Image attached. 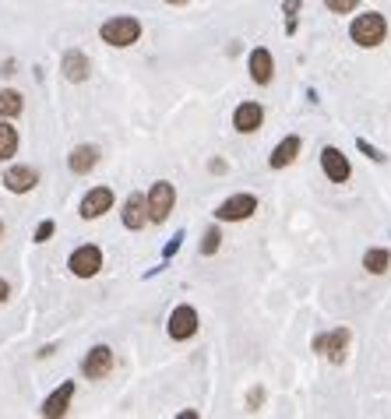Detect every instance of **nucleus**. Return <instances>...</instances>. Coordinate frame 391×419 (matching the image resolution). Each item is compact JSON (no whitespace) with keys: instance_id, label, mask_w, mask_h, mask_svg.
Masks as SVG:
<instances>
[{"instance_id":"nucleus-31","label":"nucleus","mask_w":391,"mask_h":419,"mask_svg":"<svg viewBox=\"0 0 391 419\" xmlns=\"http://www.w3.org/2000/svg\"><path fill=\"white\" fill-rule=\"evenodd\" d=\"M0 240H4V222H0Z\"/></svg>"},{"instance_id":"nucleus-10","label":"nucleus","mask_w":391,"mask_h":419,"mask_svg":"<svg viewBox=\"0 0 391 419\" xmlns=\"http://www.w3.org/2000/svg\"><path fill=\"white\" fill-rule=\"evenodd\" d=\"M35 184H39V173L28 169V166H11V169L4 173V187H7L11 194H28Z\"/></svg>"},{"instance_id":"nucleus-22","label":"nucleus","mask_w":391,"mask_h":419,"mask_svg":"<svg viewBox=\"0 0 391 419\" xmlns=\"http://www.w3.org/2000/svg\"><path fill=\"white\" fill-rule=\"evenodd\" d=\"M219 243H222V233H219V229H208V233H204V240H201V254H204V257H208V254H215V250H219Z\"/></svg>"},{"instance_id":"nucleus-17","label":"nucleus","mask_w":391,"mask_h":419,"mask_svg":"<svg viewBox=\"0 0 391 419\" xmlns=\"http://www.w3.org/2000/svg\"><path fill=\"white\" fill-rule=\"evenodd\" d=\"M64 78L67 82H85L89 78V57L82 50H67L64 53Z\"/></svg>"},{"instance_id":"nucleus-26","label":"nucleus","mask_w":391,"mask_h":419,"mask_svg":"<svg viewBox=\"0 0 391 419\" xmlns=\"http://www.w3.org/2000/svg\"><path fill=\"white\" fill-rule=\"evenodd\" d=\"M180 240H184V236H180V233H177V236H173V240H170V243H166V257H170V254H173V250H177V247H180Z\"/></svg>"},{"instance_id":"nucleus-2","label":"nucleus","mask_w":391,"mask_h":419,"mask_svg":"<svg viewBox=\"0 0 391 419\" xmlns=\"http://www.w3.org/2000/svg\"><path fill=\"white\" fill-rule=\"evenodd\" d=\"M99 35H102V43L123 50V46H134V43L141 39V25H138L134 18H109V21L99 28Z\"/></svg>"},{"instance_id":"nucleus-8","label":"nucleus","mask_w":391,"mask_h":419,"mask_svg":"<svg viewBox=\"0 0 391 419\" xmlns=\"http://www.w3.org/2000/svg\"><path fill=\"white\" fill-rule=\"evenodd\" d=\"M109 208H113V191H109V187H92V191L82 198V205H78L82 218H99V215H106Z\"/></svg>"},{"instance_id":"nucleus-20","label":"nucleus","mask_w":391,"mask_h":419,"mask_svg":"<svg viewBox=\"0 0 391 419\" xmlns=\"http://www.w3.org/2000/svg\"><path fill=\"white\" fill-rule=\"evenodd\" d=\"M18 152V130L11 123H0V162Z\"/></svg>"},{"instance_id":"nucleus-7","label":"nucleus","mask_w":391,"mask_h":419,"mask_svg":"<svg viewBox=\"0 0 391 419\" xmlns=\"http://www.w3.org/2000/svg\"><path fill=\"white\" fill-rule=\"evenodd\" d=\"M166 331H170V338H177V342L191 338V335L197 331V311H194V307H187V303H184V307H177L173 317H170V328H166Z\"/></svg>"},{"instance_id":"nucleus-4","label":"nucleus","mask_w":391,"mask_h":419,"mask_svg":"<svg viewBox=\"0 0 391 419\" xmlns=\"http://www.w3.org/2000/svg\"><path fill=\"white\" fill-rule=\"evenodd\" d=\"M349 328H335V331H328V335H317L314 338V352H321V356H328L331 363H342L346 359V349H349Z\"/></svg>"},{"instance_id":"nucleus-12","label":"nucleus","mask_w":391,"mask_h":419,"mask_svg":"<svg viewBox=\"0 0 391 419\" xmlns=\"http://www.w3.org/2000/svg\"><path fill=\"white\" fill-rule=\"evenodd\" d=\"M82 370H85L89 381H102V377L113 370V352H109L106 345H96V349L85 356V367H82Z\"/></svg>"},{"instance_id":"nucleus-28","label":"nucleus","mask_w":391,"mask_h":419,"mask_svg":"<svg viewBox=\"0 0 391 419\" xmlns=\"http://www.w3.org/2000/svg\"><path fill=\"white\" fill-rule=\"evenodd\" d=\"M208 169H211V173H226V162H222V159H215V162H211Z\"/></svg>"},{"instance_id":"nucleus-6","label":"nucleus","mask_w":391,"mask_h":419,"mask_svg":"<svg viewBox=\"0 0 391 419\" xmlns=\"http://www.w3.org/2000/svg\"><path fill=\"white\" fill-rule=\"evenodd\" d=\"M67 268H71L78 279H92V275H99V268H102V250H99V247H92V243L78 247V250L71 254Z\"/></svg>"},{"instance_id":"nucleus-9","label":"nucleus","mask_w":391,"mask_h":419,"mask_svg":"<svg viewBox=\"0 0 391 419\" xmlns=\"http://www.w3.org/2000/svg\"><path fill=\"white\" fill-rule=\"evenodd\" d=\"M321 169L328 173L331 184H346L349 173H353V169H349V159H346L338 148H324V152H321Z\"/></svg>"},{"instance_id":"nucleus-18","label":"nucleus","mask_w":391,"mask_h":419,"mask_svg":"<svg viewBox=\"0 0 391 419\" xmlns=\"http://www.w3.org/2000/svg\"><path fill=\"white\" fill-rule=\"evenodd\" d=\"M145 222H148L145 198H141V194H131V198L123 201V225H127V229H141Z\"/></svg>"},{"instance_id":"nucleus-25","label":"nucleus","mask_w":391,"mask_h":419,"mask_svg":"<svg viewBox=\"0 0 391 419\" xmlns=\"http://www.w3.org/2000/svg\"><path fill=\"white\" fill-rule=\"evenodd\" d=\"M360 148H363V152H367V155H370L374 162H381V159H385V155H381V152H378L374 145H367V141H360Z\"/></svg>"},{"instance_id":"nucleus-1","label":"nucleus","mask_w":391,"mask_h":419,"mask_svg":"<svg viewBox=\"0 0 391 419\" xmlns=\"http://www.w3.org/2000/svg\"><path fill=\"white\" fill-rule=\"evenodd\" d=\"M349 35H353V43L356 46H381L385 43V35H388V21H385V14H378V11H367V14H356V21H353V28H349Z\"/></svg>"},{"instance_id":"nucleus-11","label":"nucleus","mask_w":391,"mask_h":419,"mask_svg":"<svg viewBox=\"0 0 391 419\" xmlns=\"http://www.w3.org/2000/svg\"><path fill=\"white\" fill-rule=\"evenodd\" d=\"M265 123V109L258 103H240L236 106V113H233V127L240 130V134H250V130H258Z\"/></svg>"},{"instance_id":"nucleus-29","label":"nucleus","mask_w":391,"mask_h":419,"mask_svg":"<svg viewBox=\"0 0 391 419\" xmlns=\"http://www.w3.org/2000/svg\"><path fill=\"white\" fill-rule=\"evenodd\" d=\"M7 293H11V286H7V282H4V279H0V303H4V300H7Z\"/></svg>"},{"instance_id":"nucleus-5","label":"nucleus","mask_w":391,"mask_h":419,"mask_svg":"<svg viewBox=\"0 0 391 419\" xmlns=\"http://www.w3.org/2000/svg\"><path fill=\"white\" fill-rule=\"evenodd\" d=\"M258 211V198L254 194H236V198H229V201H222L219 208H215V218L219 222H243V218H250Z\"/></svg>"},{"instance_id":"nucleus-27","label":"nucleus","mask_w":391,"mask_h":419,"mask_svg":"<svg viewBox=\"0 0 391 419\" xmlns=\"http://www.w3.org/2000/svg\"><path fill=\"white\" fill-rule=\"evenodd\" d=\"M258 406H261V388L250 391V409H258Z\"/></svg>"},{"instance_id":"nucleus-24","label":"nucleus","mask_w":391,"mask_h":419,"mask_svg":"<svg viewBox=\"0 0 391 419\" xmlns=\"http://www.w3.org/2000/svg\"><path fill=\"white\" fill-rule=\"evenodd\" d=\"M53 229H57L53 222H39V229H35V243H46V240L53 236Z\"/></svg>"},{"instance_id":"nucleus-3","label":"nucleus","mask_w":391,"mask_h":419,"mask_svg":"<svg viewBox=\"0 0 391 419\" xmlns=\"http://www.w3.org/2000/svg\"><path fill=\"white\" fill-rule=\"evenodd\" d=\"M173 201H177V191H173V184H166V180L152 184V191L145 194L148 222H166V218H170V211H173Z\"/></svg>"},{"instance_id":"nucleus-21","label":"nucleus","mask_w":391,"mask_h":419,"mask_svg":"<svg viewBox=\"0 0 391 419\" xmlns=\"http://www.w3.org/2000/svg\"><path fill=\"white\" fill-rule=\"evenodd\" d=\"M21 96H18V92H14V89H4V92H0V116H18V113H21Z\"/></svg>"},{"instance_id":"nucleus-14","label":"nucleus","mask_w":391,"mask_h":419,"mask_svg":"<svg viewBox=\"0 0 391 419\" xmlns=\"http://www.w3.org/2000/svg\"><path fill=\"white\" fill-rule=\"evenodd\" d=\"M272 74H275V60H272V53H268L265 46H258V50L250 53V78H254L258 85H268Z\"/></svg>"},{"instance_id":"nucleus-15","label":"nucleus","mask_w":391,"mask_h":419,"mask_svg":"<svg viewBox=\"0 0 391 419\" xmlns=\"http://www.w3.org/2000/svg\"><path fill=\"white\" fill-rule=\"evenodd\" d=\"M71 398H75V381H67V384H60L46 402H43V416H64L67 413V406H71Z\"/></svg>"},{"instance_id":"nucleus-30","label":"nucleus","mask_w":391,"mask_h":419,"mask_svg":"<svg viewBox=\"0 0 391 419\" xmlns=\"http://www.w3.org/2000/svg\"><path fill=\"white\" fill-rule=\"evenodd\" d=\"M166 4H187V0H166Z\"/></svg>"},{"instance_id":"nucleus-19","label":"nucleus","mask_w":391,"mask_h":419,"mask_svg":"<svg viewBox=\"0 0 391 419\" xmlns=\"http://www.w3.org/2000/svg\"><path fill=\"white\" fill-rule=\"evenodd\" d=\"M391 264V254L385 250V247H374V250H367L363 254V268L370 272V275H385Z\"/></svg>"},{"instance_id":"nucleus-23","label":"nucleus","mask_w":391,"mask_h":419,"mask_svg":"<svg viewBox=\"0 0 391 419\" xmlns=\"http://www.w3.org/2000/svg\"><path fill=\"white\" fill-rule=\"evenodd\" d=\"M356 4H360V0H328V11H335V14H349V11H356Z\"/></svg>"},{"instance_id":"nucleus-16","label":"nucleus","mask_w":391,"mask_h":419,"mask_svg":"<svg viewBox=\"0 0 391 419\" xmlns=\"http://www.w3.org/2000/svg\"><path fill=\"white\" fill-rule=\"evenodd\" d=\"M96 162H99V148H96V145H78V148L67 155L71 173H89V169H96Z\"/></svg>"},{"instance_id":"nucleus-13","label":"nucleus","mask_w":391,"mask_h":419,"mask_svg":"<svg viewBox=\"0 0 391 419\" xmlns=\"http://www.w3.org/2000/svg\"><path fill=\"white\" fill-rule=\"evenodd\" d=\"M299 148H303V141H299L296 134H290V138L279 141V148L268 155V166H272V169H286V166H293L296 155H299Z\"/></svg>"}]
</instances>
